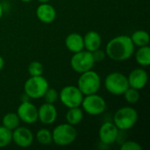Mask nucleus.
I'll return each mask as SVG.
<instances>
[{"label":"nucleus","instance_id":"1","mask_svg":"<svg viewBox=\"0 0 150 150\" xmlns=\"http://www.w3.org/2000/svg\"><path fill=\"white\" fill-rule=\"evenodd\" d=\"M134 47L130 36L119 35L109 40L105 47V54L112 61L123 62L134 54Z\"/></svg>","mask_w":150,"mask_h":150},{"label":"nucleus","instance_id":"2","mask_svg":"<svg viewBox=\"0 0 150 150\" xmlns=\"http://www.w3.org/2000/svg\"><path fill=\"white\" fill-rule=\"evenodd\" d=\"M138 112L131 106L120 108L113 116V123L120 131H127L134 127L138 121Z\"/></svg>","mask_w":150,"mask_h":150},{"label":"nucleus","instance_id":"3","mask_svg":"<svg viewBox=\"0 0 150 150\" xmlns=\"http://www.w3.org/2000/svg\"><path fill=\"white\" fill-rule=\"evenodd\" d=\"M53 143L60 147L71 145L77 137V131L75 126L63 123L56 126L52 131Z\"/></svg>","mask_w":150,"mask_h":150},{"label":"nucleus","instance_id":"4","mask_svg":"<svg viewBox=\"0 0 150 150\" xmlns=\"http://www.w3.org/2000/svg\"><path fill=\"white\" fill-rule=\"evenodd\" d=\"M76 86L83 96L98 93L101 87L100 76L92 69L81 73Z\"/></svg>","mask_w":150,"mask_h":150},{"label":"nucleus","instance_id":"5","mask_svg":"<svg viewBox=\"0 0 150 150\" xmlns=\"http://www.w3.org/2000/svg\"><path fill=\"white\" fill-rule=\"evenodd\" d=\"M105 90L112 95L121 96L129 87L127 76L120 72H112L108 74L104 81Z\"/></svg>","mask_w":150,"mask_h":150},{"label":"nucleus","instance_id":"6","mask_svg":"<svg viewBox=\"0 0 150 150\" xmlns=\"http://www.w3.org/2000/svg\"><path fill=\"white\" fill-rule=\"evenodd\" d=\"M49 87L47 80L43 76H30L24 84L25 94L33 99L41 98Z\"/></svg>","mask_w":150,"mask_h":150},{"label":"nucleus","instance_id":"7","mask_svg":"<svg viewBox=\"0 0 150 150\" xmlns=\"http://www.w3.org/2000/svg\"><path fill=\"white\" fill-rule=\"evenodd\" d=\"M93 56L91 52L87 50H82L77 53H74L70 59V67L76 73H83L85 71L92 69L94 67Z\"/></svg>","mask_w":150,"mask_h":150},{"label":"nucleus","instance_id":"8","mask_svg":"<svg viewBox=\"0 0 150 150\" xmlns=\"http://www.w3.org/2000/svg\"><path fill=\"white\" fill-rule=\"evenodd\" d=\"M83 97L78 87L74 85L64 86L59 92V99L67 108L81 106Z\"/></svg>","mask_w":150,"mask_h":150},{"label":"nucleus","instance_id":"9","mask_svg":"<svg viewBox=\"0 0 150 150\" xmlns=\"http://www.w3.org/2000/svg\"><path fill=\"white\" fill-rule=\"evenodd\" d=\"M82 109L89 115H100L106 110V102L103 97L97 93L86 95L83 97L82 104Z\"/></svg>","mask_w":150,"mask_h":150},{"label":"nucleus","instance_id":"10","mask_svg":"<svg viewBox=\"0 0 150 150\" xmlns=\"http://www.w3.org/2000/svg\"><path fill=\"white\" fill-rule=\"evenodd\" d=\"M17 114L20 121L33 125L38 121V108L30 101H22L17 109Z\"/></svg>","mask_w":150,"mask_h":150},{"label":"nucleus","instance_id":"11","mask_svg":"<svg viewBox=\"0 0 150 150\" xmlns=\"http://www.w3.org/2000/svg\"><path fill=\"white\" fill-rule=\"evenodd\" d=\"M120 130L113 122H105L98 130V138L105 145H112L119 137Z\"/></svg>","mask_w":150,"mask_h":150},{"label":"nucleus","instance_id":"12","mask_svg":"<svg viewBox=\"0 0 150 150\" xmlns=\"http://www.w3.org/2000/svg\"><path fill=\"white\" fill-rule=\"evenodd\" d=\"M34 140L33 132L25 127H18L12 130V142L19 148L30 147Z\"/></svg>","mask_w":150,"mask_h":150},{"label":"nucleus","instance_id":"13","mask_svg":"<svg viewBox=\"0 0 150 150\" xmlns=\"http://www.w3.org/2000/svg\"><path fill=\"white\" fill-rule=\"evenodd\" d=\"M127 80L130 87L140 91L148 83L149 75L143 68H136L129 73Z\"/></svg>","mask_w":150,"mask_h":150},{"label":"nucleus","instance_id":"14","mask_svg":"<svg viewBox=\"0 0 150 150\" xmlns=\"http://www.w3.org/2000/svg\"><path fill=\"white\" fill-rule=\"evenodd\" d=\"M57 119V110L54 104L44 103L38 108V120L44 125H52Z\"/></svg>","mask_w":150,"mask_h":150},{"label":"nucleus","instance_id":"15","mask_svg":"<svg viewBox=\"0 0 150 150\" xmlns=\"http://www.w3.org/2000/svg\"><path fill=\"white\" fill-rule=\"evenodd\" d=\"M36 17L40 22L50 24L54 22L56 18V11L54 7L48 3L40 4L36 9Z\"/></svg>","mask_w":150,"mask_h":150},{"label":"nucleus","instance_id":"16","mask_svg":"<svg viewBox=\"0 0 150 150\" xmlns=\"http://www.w3.org/2000/svg\"><path fill=\"white\" fill-rule=\"evenodd\" d=\"M65 46L72 54L80 52L84 49L83 37L77 33H71L65 38Z\"/></svg>","mask_w":150,"mask_h":150},{"label":"nucleus","instance_id":"17","mask_svg":"<svg viewBox=\"0 0 150 150\" xmlns=\"http://www.w3.org/2000/svg\"><path fill=\"white\" fill-rule=\"evenodd\" d=\"M83 37V45L85 50L93 52L101 47L102 38L101 35L96 31H89Z\"/></svg>","mask_w":150,"mask_h":150},{"label":"nucleus","instance_id":"18","mask_svg":"<svg viewBox=\"0 0 150 150\" xmlns=\"http://www.w3.org/2000/svg\"><path fill=\"white\" fill-rule=\"evenodd\" d=\"M83 119V110L80 108V106L69 108L66 113L67 123L72 126H76L82 122Z\"/></svg>","mask_w":150,"mask_h":150},{"label":"nucleus","instance_id":"19","mask_svg":"<svg viewBox=\"0 0 150 150\" xmlns=\"http://www.w3.org/2000/svg\"><path fill=\"white\" fill-rule=\"evenodd\" d=\"M130 38L134 47H138L148 46L150 42L149 34L148 32L144 30H137L134 32L130 36Z\"/></svg>","mask_w":150,"mask_h":150},{"label":"nucleus","instance_id":"20","mask_svg":"<svg viewBox=\"0 0 150 150\" xmlns=\"http://www.w3.org/2000/svg\"><path fill=\"white\" fill-rule=\"evenodd\" d=\"M135 61L136 62L142 66L148 67L150 65V47L149 46L140 47L135 53Z\"/></svg>","mask_w":150,"mask_h":150},{"label":"nucleus","instance_id":"21","mask_svg":"<svg viewBox=\"0 0 150 150\" xmlns=\"http://www.w3.org/2000/svg\"><path fill=\"white\" fill-rule=\"evenodd\" d=\"M20 124V120L17 112H7L2 120V126L12 131L17 128Z\"/></svg>","mask_w":150,"mask_h":150},{"label":"nucleus","instance_id":"22","mask_svg":"<svg viewBox=\"0 0 150 150\" xmlns=\"http://www.w3.org/2000/svg\"><path fill=\"white\" fill-rule=\"evenodd\" d=\"M37 142L43 146H48L53 142L52 132L47 128H40L35 134Z\"/></svg>","mask_w":150,"mask_h":150},{"label":"nucleus","instance_id":"23","mask_svg":"<svg viewBox=\"0 0 150 150\" xmlns=\"http://www.w3.org/2000/svg\"><path fill=\"white\" fill-rule=\"evenodd\" d=\"M12 142V131L0 126V149L7 147Z\"/></svg>","mask_w":150,"mask_h":150},{"label":"nucleus","instance_id":"24","mask_svg":"<svg viewBox=\"0 0 150 150\" xmlns=\"http://www.w3.org/2000/svg\"><path fill=\"white\" fill-rule=\"evenodd\" d=\"M123 96L125 98V100L131 105L136 104L139 100H140V92L138 90L132 88V87H128L126 91L123 93Z\"/></svg>","mask_w":150,"mask_h":150},{"label":"nucleus","instance_id":"25","mask_svg":"<svg viewBox=\"0 0 150 150\" xmlns=\"http://www.w3.org/2000/svg\"><path fill=\"white\" fill-rule=\"evenodd\" d=\"M27 71L30 76H42L44 72V66L41 62L38 61H33L29 63L27 67Z\"/></svg>","mask_w":150,"mask_h":150},{"label":"nucleus","instance_id":"26","mask_svg":"<svg viewBox=\"0 0 150 150\" xmlns=\"http://www.w3.org/2000/svg\"><path fill=\"white\" fill-rule=\"evenodd\" d=\"M46 103L54 104L59 99V92L54 88H47L45 94L42 97Z\"/></svg>","mask_w":150,"mask_h":150},{"label":"nucleus","instance_id":"27","mask_svg":"<svg viewBox=\"0 0 150 150\" xmlns=\"http://www.w3.org/2000/svg\"><path fill=\"white\" fill-rule=\"evenodd\" d=\"M121 150H142V147L134 141H127L120 146Z\"/></svg>","mask_w":150,"mask_h":150},{"label":"nucleus","instance_id":"28","mask_svg":"<svg viewBox=\"0 0 150 150\" xmlns=\"http://www.w3.org/2000/svg\"><path fill=\"white\" fill-rule=\"evenodd\" d=\"M92 54V56H93V59H94V62H103L105 57H106V54H105V51L98 48L93 52H91Z\"/></svg>","mask_w":150,"mask_h":150},{"label":"nucleus","instance_id":"29","mask_svg":"<svg viewBox=\"0 0 150 150\" xmlns=\"http://www.w3.org/2000/svg\"><path fill=\"white\" fill-rule=\"evenodd\" d=\"M4 58L0 55V71L4 69Z\"/></svg>","mask_w":150,"mask_h":150},{"label":"nucleus","instance_id":"30","mask_svg":"<svg viewBox=\"0 0 150 150\" xmlns=\"http://www.w3.org/2000/svg\"><path fill=\"white\" fill-rule=\"evenodd\" d=\"M3 14H4V9H3V5H2L1 3H0V19H1L2 17H3Z\"/></svg>","mask_w":150,"mask_h":150},{"label":"nucleus","instance_id":"31","mask_svg":"<svg viewBox=\"0 0 150 150\" xmlns=\"http://www.w3.org/2000/svg\"><path fill=\"white\" fill-rule=\"evenodd\" d=\"M50 0H38V2H40V4H44V3H48Z\"/></svg>","mask_w":150,"mask_h":150},{"label":"nucleus","instance_id":"32","mask_svg":"<svg viewBox=\"0 0 150 150\" xmlns=\"http://www.w3.org/2000/svg\"><path fill=\"white\" fill-rule=\"evenodd\" d=\"M21 2H23V3H28V2H30V1H32V0H20Z\"/></svg>","mask_w":150,"mask_h":150}]
</instances>
